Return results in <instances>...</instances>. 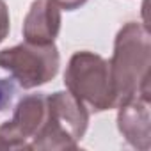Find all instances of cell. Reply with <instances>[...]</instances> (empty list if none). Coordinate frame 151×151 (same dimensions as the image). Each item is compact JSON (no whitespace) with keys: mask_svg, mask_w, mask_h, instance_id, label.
I'll return each mask as SVG.
<instances>
[{"mask_svg":"<svg viewBox=\"0 0 151 151\" xmlns=\"http://www.w3.org/2000/svg\"><path fill=\"white\" fill-rule=\"evenodd\" d=\"M60 66V55L55 43L36 45L22 43L0 50V69L7 71L23 89H34L48 84Z\"/></svg>","mask_w":151,"mask_h":151,"instance_id":"277c9868","label":"cell"},{"mask_svg":"<svg viewBox=\"0 0 151 151\" xmlns=\"http://www.w3.org/2000/svg\"><path fill=\"white\" fill-rule=\"evenodd\" d=\"M64 84L91 112H105L117 107L110 78V64L94 52L84 50L71 55L64 73Z\"/></svg>","mask_w":151,"mask_h":151,"instance_id":"7a4b0ae2","label":"cell"},{"mask_svg":"<svg viewBox=\"0 0 151 151\" xmlns=\"http://www.w3.org/2000/svg\"><path fill=\"white\" fill-rule=\"evenodd\" d=\"M23 37L29 43L50 45L60 30V7L55 0H34L23 18Z\"/></svg>","mask_w":151,"mask_h":151,"instance_id":"52a82bcc","label":"cell"},{"mask_svg":"<svg viewBox=\"0 0 151 151\" xmlns=\"http://www.w3.org/2000/svg\"><path fill=\"white\" fill-rule=\"evenodd\" d=\"M48 114L39 135L30 149H75L86 135L89 124V110L69 91L48 94Z\"/></svg>","mask_w":151,"mask_h":151,"instance_id":"3957f363","label":"cell"},{"mask_svg":"<svg viewBox=\"0 0 151 151\" xmlns=\"http://www.w3.org/2000/svg\"><path fill=\"white\" fill-rule=\"evenodd\" d=\"M16 93H18V87L14 86L13 80L0 78V112H6L11 107Z\"/></svg>","mask_w":151,"mask_h":151,"instance_id":"ba28073f","label":"cell"},{"mask_svg":"<svg viewBox=\"0 0 151 151\" xmlns=\"http://www.w3.org/2000/svg\"><path fill=\"white\" fill-rule=\"evenodd\" d=\"M48 94L36 93L23 96L13 112V117L0 124L2 137L9 149H30V144L39 135L46 114H48Z\"/></svg>","mask_w":151,"mask_h":151,"instance_id":"5b68a950","label":"cell"},{"mask_svg":"<svg viewBox=\"0 0 151 151\" xmlns=\"http://www.w3.org/2000/svg\"><path fill=\"white\" fill-rule=\"evenodd\" d=\"M11 29V18H9V9L4 0H0V43L9 36Z\"/></svg>","mask_w":151,"mask_h":151,"instance_id":"9c48e42d","label":"cell"},{"mask_svg":"<svg viewBox=\"0 0 151 151\" xmlns=\"http://www.w3.org/2000/svg\"><path fill=\"white\" fill-rule=\"evenodd\" d=\"M109 64L117 105L135 94L149 96L151 37L144 23L128 22L119 29Z\"/></svg>","mask_w":151,"mask_h":151,"instance_id":"6da1fadb","label":"cell"},{"mask_svg":"<svg viewBox=\"0 0 151 151\" xmlns=\"http://www.w3.org/2000/svg\"><path fill=\"white\" fill-rule=\"evenodd\" d=\"M0 149H9V146H7V142L2 139V137H0Z\"/></svg>","mask_w":151,"mask_h":151,"instance_id":"8fae6325","label":"cell"},{"mask_svg":"<svg viewBox=\"0 0 151 151\" xmlns=\"http://www.w3.org/2000/svg\"><path fill=\"white\" fill-rule=\"evenodd\" d=\"M117 130L124 140L140 151L151 147V112L149 96L135 94L117 107Z\"/></svg>","mask_w":151,"mask_h":151,"instance_id":"8992f818","label":"cell"},{"mask_svg":"<svg viewBox=\"0 0 151 151\" xmlns=\"http://www.w3.org/2000/svg\"><path fill=\"white\" fill-rule=\"evenodd\" d=\"M57 2V6L60 7V9H66V11H75V9H78V7H82L87 0H55Z\"/></svg>","mask_w":151,"mask_h":151,"instance_id":"30bf717a","label":"cell"}]
</instances>
